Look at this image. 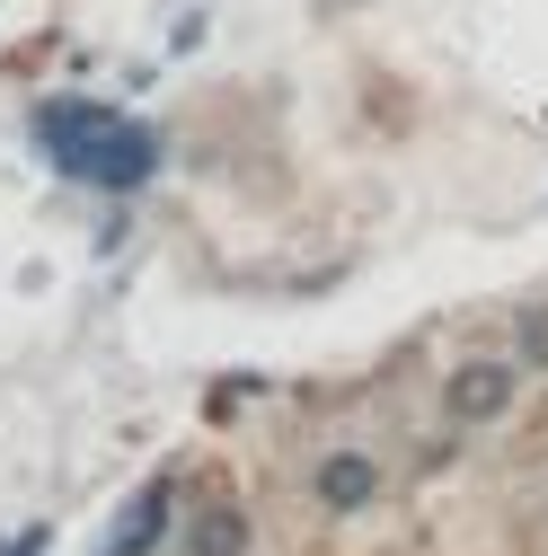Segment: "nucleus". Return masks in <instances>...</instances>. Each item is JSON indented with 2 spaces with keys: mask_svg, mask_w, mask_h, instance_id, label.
Listing matches in <instances>:
<instances>
[{
  "mask_svg": "<svg viewBox=\"0 0 548 556\" xmlns=\"http://www.w3.org/2000/svg\"><path fill=\"white\" fill-rule=\"evenodd\" d=\"M36 132H45L53 168L80 177V186H142L160 168V142L142 124H124L115 106H98V98H53L36 115Z\"/></svg>",
  "mask_w": 548,
  "mask_h": 556,
  "instance_id": "obj_1",
  "label": "nucleus"
},
{
  "mask_svg": "<svg viewBox=\"0 0 548 556\" xmlns=\"http://www.w3.org/2000/svg\"><path fill=\"white\" fill-rule=\"evenodd\" d=\"M522 397V363H460L443 380V406H451V425H505Z\"/></svg>",
  "mask_w": 548,
  "mask_h": 556,
  "instance_id": "obj_2",
  "label": "nucleus"
},
{
  "mask_svg": "<svg viewBox=\"0 0 548 556\" xmlns=\"http://www.w3.org/2000/svg\"><path fill=\"white\" fill-rule=\"evenodd\" d=\"M372 495H381V459H372V451L346 442V451L319 459V513H363Z\"/></svg>",
  "mask_w": 548,
  "mask_h": 556,
  "instance_id": "obj_3",
  "label": "nucleus"
},
{
  "mask_svg": "<svg viewBox=\"0 0 548 556\" xmlns=\"http://www.w3.org/2000/svg\"><path fill=\"white\" fill-rule=\"evenodd\" d=\"M160 530H169V485H142V495H133V513H124V530L107 539V556H151Z\"/></svg>",
  "mask_w": 548,
  "mask_h": 556,
  "instance_id": "obj_4",
  "label": "nucleus"
},
{
  "mask_svg": "<svg viewBox=\"0 0 548 556\" xmlns=\"http://www.w3.org/2000/svg\"><path fill=\"white\" fill-rule=\"evenodd\" d=\"M186 556H248V513H239V504L195 513V530H186Z\"/></svg>",
  "mask_w": 548,
  "mask_h": 556,
  "instance_id": "obj_5",
  "label": "nucleus"
},
{
  "mask_svg": "<svg viewBox=\"0 0 548 556\" xmlns=\"http://www.w3.org/2000/svg\"><path fill=\"white\" fill-rule=\"evenodd\" d=\"M513 344H522V371H548V301L522 309V336H513Z\"/></svg>",
  "mask_w": 548,
  "mask_h": 556,
  "instance_id": "obj_6",
  "label": "nucleus"
}]
</instances>
